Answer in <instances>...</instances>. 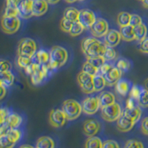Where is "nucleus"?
Here are the masks:
<instances>
[{"instance_id": "1", "label": "nucleus", "mask_w": 148, "mask_h": 148, "mask_svg": "<svg viewBox=\"0 0 148 148\" xmlns=\"http://www.w3.org/2000/svg\"><path fill=\"white\" fill-rule=\"evenodd\" d=\"M106 47L96 37H86L82 42V50L88 57L103 56Z\"/></svg>"}, {"instance_id": "2", "label": "nucleus", "mask_w": 148, "mask_h": 148, "mask_svg": "<svg viewBox=\"0 0 148 148\" xmlns=\"http://www.w3.org/2000/svg\"><path fill=\"white\" fill-rule=\"evenodd\" d=\"M50 62L48 65L51 71H56L62 67L67 62L68 53L65 48L61 46H54L50 52Z\"/></svg>"}, {"instance_id": "3", "label": "nucleus", "mask_w": 148, "mask_h": 148, "mask_svg": "<svg viewBox=\"0 0 148 148\" xmlns=\"http://www.w3.org/2000/svg\"><path fill=\"white\" fill-rule=\"evenodd\" d=\"M62 110L65 114L67 120H75L81 115L82 106L77 101L73 99H67L64 101Z\"/></svg>"}, {"instance_id": "4", "label": "nucleus", "mask_w": 148, "mask_h": 148, "mask_svg": "<svg viewBox=\"0 0 148 148\" xmlns=\"http://www.w3.org/2000/svg\"><path fill=\"white\" fill-rule=\"evenodd\" d=\"M37 46L36 42L30 38H24L18 42L17 53L18 56L30 58L36 53Z\"/></svg>"}, {"instance_id": "5", "label": "nucleus", "mask_w": 148, "mask_h": 148, "mask_svg": "<svg viewBox=\"0 0 148 148\" xmlns=\"http://www.w3.org/2000/svg\"><path fill=\"white\" fill-rule=\"evenodd\" d=\"M121 109L118 103H113L110 105L102 107L101 109V117L104 120L108 122H113L117 121L119 118L121 116Z\"/></svg>"}, {"instance_id": "6", "label": "nucleus", "mask_w": 148, "mask_h": 148, "mask_svg": "<svg viewBox=\"0 0 148 148\" xmlns=\"http://www.w3.org/2000/svg\"><path fill=\"white\" fill-rule=\"evenodd\" d=\"M2 28L5 34H14L18 30L21 25L18 16H2Z\"/></svg>"}, {"instance_id": "7", "label": "nucleus", "mask_w": 148, "mask_h": 148, "mask_svg": "<svg viewBox=\"0 0 148 148\" xmlns=\"http://www.w3.org/2000/svg\"><path fill=\"white\" fill-rule=\"evenodd\" d=\"M77 82L79 83L80 88L83 92L86 94H91L94 90L93 87V81H92V76L88 73L81 71L79 73L77 76Z\"/></svg>"}, {"instance_id": "8", "label": "nucleus", "mask_w": 148, "mask_h": 148, "mask_svg": "<svg viewBox=\"0 0 148 148\" xmlns=\"http://www.w3.org/2000/svg\"><path fill=\"white\" fill-rule=\"evenodd\" d=\"M82 110L88 115H93L99 110L100 104L99 96H89L84 99L82 104Z\"/></svg>"}, {"instance_id": "9", "label": "nucleus", "mask_w": 148, "mask_h": 148, "mask_svg": "<svg viewBox=\"0 0 148 148\" xmlns=\"http://www.w3.org/2000/svg\"><path fill=\"white\" fill-rule=\"evenodd\" d=\"M90 30L93 36L101 38V37L104 36L109 31V25L105 19L102 18H99L91 26Z\"/></svg>"}, {"instance_id": "10", "label": "nucleus", "mask_w": 148, "mask_h": 148, "mask_svg": "<svg viewBox=\"0 0 148 148\" xmlns=\"http://www.w3.org/2000/svg\"><path fill=\"white\" fill-rule=\"evenodd\" d=\"M67 120V117L62 110L54 109L50 112L49 122L53 127L59 128L62 127L65 124Z\"/></svg>"}, {"instance_id": "11", "label": "nucleus", "mask_w": 148, "mask_h": 148, "mask_svg": "<svg viewBox=\"0 0 148 148\" xmlns=\"http://www.w3.org/2000/svg\"><path fill=\"white\" fill-rule=\"evenodd\" d=\"M96 19L97 18H96V14L92 10L87 8L79 10L78 21L84 26L85 29L90 28V27L94 24Z\"/></svg>"}, {"instance_id": "12", "label": "nucleus", "mask_w": 148, "mask_h": 148, "mask_svg": "<svg viewBox=\"0 0 148 148\" xmlns=\"http://www.w3.org/2000/svg\"><path fill=\"white\" fill-rule=\"evenodd\" d=\"M33 0H22L18 6V16L27 19L34 16L33 14Z\"/></svg>"}, {"instance_id": "13", "label": "nucleus", "mask_w": 148, "mask_h": 148, "mask_svg": "<svg viewBox=\"0 0 148 148\" xmlns=\"http://www.w3.org/2000/svg\"><path fill=\"white\" fill-rule=\"evenodd\" d=\"M122 72L118 67H113L109 71L104 75V77L106 81L107 85L113 86L116 84L121 79Z\"/></svg>"}, {"instance_id": "14", "label": "nucleus", "mask_w": 148, "mask_h": 148, "mask_svg": "<svg viewBox=\"0 0 148 148\" xmlns=\"http://www.w3.org/2000/svg\"><path fill=\"white\" fill-rule=\"evenodd\" d=\"M121 36L120 31L116 30H109L108 34L104 36V44L110 47H116L120 43Z\"/></svg>"}, {"instance_id": "15", "label": "nucleus", "mask_w": 148, "mask_h": 148, "mask_svg": "<svg viewBox=\"0 0 148 148\" xmlns=\"http://www.w3.org/2000/svg\"><path fill=\"white\" fill-rule=\"evenodd\" d=\"M100 129V124L97 120L89 119L84 121L83 125V132L87 136H95Z\"/></svg>"}, {"instance_id": "16", "label": "nucleus", "mask_w": 148, "mask_h": 148, "mask_svg": "<svg viewBox=\"0 0 148 148\" xmlns=\"http://www.w3.org/2000/svg\"><path fill=\"white\" fill-rule=\"evenodd\" d=\"M48 2L46 0H33V14L34 16H41L48 10Z\"/></svg>"}, {"instance_id": "17", "label": "nucleus", "mask_w": 148, "mask_h": 148, "mask_svg": "<svg viewBox=\"0 0 148 148\" xmlns=\"http://www.w3.org/2000/svg\"><path fill=\"white\" fill-rule=\"evenodd\" d=\"M136 123L121 113V116L117 119V128L121 132H128L133 127Z\"/></svg>"}, {"instance_id": "18", "label": "nucleus", "mask_w": 148, "mask_h": 148, "mask_svg": "<svg viewBox=\"0 0 148 148\" xmlns=\"http://www.w3.org/2000/svg\"><path fill=\"white\" fill-rule=\"evenodd\" d=\"M132 83L129 80L125 79H121L116 84V90L117 93L122 96H126L130 92L132 88Z\"/></svg>"}, {"instance_id": "19", "label": "nucleus", "mask_w": 148, "mask_h": 148, "mask_svg": "<svg viewBox=\"0 0 148 148\" xmlns=\"http://www.w3.org/2000/svg\"><path fill=\"white\" fill-rule=\"evenodd\" d=\"M30 78H31V82L34 85H38L41 84L43 80L46 79L44 73L41 68L40 64H34V71H33L32 74L30 75Z\"/></svg>"}, {"instance_id": "20", "label": "nucleus", "mask_w": 148, "mask_h": 148, "mask_svg": "<svg viewBox=\"0 0 148 148\" xmlns=\"http://www.w3.org/2000/svg\"><path fill=\"white\" fill-rule=\"evenodd\" d=\"M122 114H124L127 117L133 120L135 123H136L141 119V110L140 108V106H137L132 108H125V109L122 112Z\"/></svg>"}, {"instance_id": "21", "label": "nucleus", "mask_w": 148, "mask_h": 148, "mask_svg": "<svg viewBox=\"0 0 148 148\" xmlns=\"http://www.w3.org/2000/svg\"><path fill=\"white\" fill-rule=\"evenodd\" d=\"M120 34L121 36V39L126 42H131V41L136 40L134 34V30L133 27L131 25L124 26V27H120Z\"/></svg>"}, {"instance_id": "22", "label": "nucleus", "mask_w": 148, "mask_h": 148, "mask_svg": "<svg viewBox=\"0 0 148 148\" xmlns=\"http://www.w3.org/2000/svg\"><path fill=\"white\" fill-rule=\"evenodd\" d=\"M99 99L101 108L113 104L116 101L114 95L109 91H104L101 92V94L99 96Z\"/></svg>"}, {"instance_id": "23", "label": "nucleus", "mask_w": 148, "mask_h": 148, "mask_svg": "<svg viewBox=\"0 0 148 148\" xmlns=\"http://www.w3.org/2000/svg\"><path fill=\"white\" fill-rule=\"evenodd\" d=\"M14 82V75L11 71H5L0 73V83L5 88L10 87Z\"/></svg>"}, {"instance_id": "24", "label": "nucleus", "mask_w": 148, "mask_h": 148, "mask_svg": "<svg viewBox=\"0 0 148 148\" xmlns=\"http://www.w3.org/2000/svg\"><path fill=\"white\" fill-rule=\"evenodd\" d=\"M22 116L15 113H11L9 114L5 123L8 124L11 128H18L22 123Z\"/></svg>"}, {"instance_id": "25", "label": "nucleus", "mask_w": 148, "mask_h": 148, "mask_svg": "<svg viewBox=\"0 0 148 148\" xmlns=\"http://www.w3.org/2000/svg\"><path fill=\"white\" fill-rule=\"evenodd\" d=\"M92 81H93V87H94L95 92H100L107 85L104 76L99 73L96 75L92 76Z\"/></svg>"}, {"instance_id": "26", "label": "nucleus", "mask_w": 148, "mask_h": 148, "mask_svg": "<svg viewBox=\"0 0 148 148\" xmlns=\"http://www.w3.org/2000/svg\"><path fill=\"white\" fill-rule=\"evenodd\" d=\"M134 30V34L136 40L141 42L143 39H145L147 37V28L146 25L145 24L141 23L138 25L136 26L133 27Z\"/></svg>"}, {"instance_id": "27", "label": "nucleus", "mask_w": 148, "mask_h": 148, "mask_svg": "<svg viewBox=\"0 0 148 148\" xmlns=\"http://www.w3.org/2000/svg\"><path fill=\"white\" fill-rule=\"evenodd\" d=\"M37 148H52L55 147L53 140L48 136H42L36 141Z\"/></svg>"}, {"instance_id": "28", "label": "nucleus", "mask_w": 148, "mask_h": 148, "mask_svg": "<svg viewBox=\"0 0 148 148\" xmlns=\"http://www.w3.org/2000/svg\"><path fill=\"white\" fill-rule=\"evenodd\" d=\"M79 10L75 8L69 7L64 10V17H65L67 19H70L72 22H76L79 19Z\"/></svg>"}, {"instance_id": "29", "label": "nucleus", "mask_w": 148, "mask_h": 148, "mask_svg": "<svg viewBox=\"0 0 148 148\" xmlns=\"http://www.w3.org/2000/svg\"><path fill=\"white\" fill-rule=\"evenodd\" d=\"M103 142L101 141V138H99L97 136H92L89 137L87 139L85 142L84 147L86 148H96V147H99L102 148Z\"/></svg>"}, {"instance_id": "30", "label": "nucleus", "mask_w": 148, "mask_h": 148, "mask_svg": "<svg viewBox=\"0 0 148 148\" xmlns=\"http://www.w3.org/2000/svg\"><path fill=\"white\" fill-rule=\"evenodd\" d=\"M16 143L12 139L8 134L0 136V146L2 148H11Z\"/></svg>"}, {"instance_id": "31", "label": "nucleus", "mask_w": 148, "mask_h": 148, "mask_svg": "<svg viewBox=\"0 0 148 148\" xmlns=\"http://www.w3.org/2000/svg\"><path fill=\"white\" fill-rule=\"evenodd\" d=\"M131 15L127 12H121L117 17V22L120 27H124L130 25Z\"/></svg>"}, {"instance_id": "32", "label": "nucleus", "mask_w": 148, "mask_h": 148, "mask_svg": "<svg viewBox=\"0 0 148 148\" xmlns=\"http://www.w3.org/2000/svg\"><path fill=\"white\" fill-rule=\"evenodd\" d=\"M84 29L85 28H84V26L79 21H76V22H74L73 23L72 27H71L69 34L72 36H79L80 34H82Z\"/></svg>"}, {"instance_id": "33", "label": "nucleus", "mask_w": 148, "mask_h": 148, "mask_svg": "<svg viewBox=\"0 0 148 148\" xmlns=\"http://www.w3.org/2000/svg\"><path fill=\"white\" fill-rule=\"evenodd\" d=\"M88 61L90 63L99 69L100 67L106 62V60L103 56H90L88 57Z\"/></svg>"}, {"instance_id": "34", "label": "nucleus", "mask_w": 148, "mask_h": 148, "mask_svg": "<svg viewBox=\"0 0 148 148\" xmlns=\"http://www.w3.org/2000/svg\"><path fill=\"white\" fill-rule=\"evenodd\" d=\"M36 55L39 59V62L40 65L42 64H47L50 62V53L45 50H40L38 52H36Z\"/></svg>"}, {"instance_id": "35", "label": "nucleus", "mask_w": 148, "mask_h": 148, "mask_svg": "<svg viewBox=\"0 0 148 148\" xmlns=\"http://www.w3.org/2000/svg\"><path fill=\"white\" fill-rule=\"evenodd\" d=\"M99 69L96 67L95 66L92 65L91 63H90L88 61L85 62L83 64V67H82V71L83 72L86 73H88L91 76H95L96 74L99 73Z\"/></svg>"}, {"instance_id": "36", "label": "nucleus", "mask_w": 148, "mask_h": 148, "mask_svg": "<svg viewBox=\"0 0 148 148\" xmlns=\"http://www.w3.org/2000/svg\"><path fill=\"white\" fill-rule=\"evenodd\" d=\"M116 67H118L121 72H127L131 67V63L127 59H120L117 61Z\"/></svg>"}, {"instance_id": "37", "label": "nucleus", "mask_w": 148, "mask_h": 148, "mask_svg": "<svg viewBox=\"0 0 148 148\" xmlns=\"http://www.w3.org/2000/svg\"><path fill=\"white\" fill-rule=\"evenodd\" d=\"M73 23V22L71 21L70 19H67L65 17H63L61 19L60 24H59L61 30L64 31V32L70 33L71 27H72Z\"/></svg>"}, {"instance_id": "38", "label": "nucleus", "mask_w": 148, "mask_h": 148, "mask_svg": "<svg viewBox=\"0 0 148 148\" xmlns=\"http://www.w3.org/2000/svg\"><path fill=\"white\" fill-rule=\"evenodd\" d=\"M103 56H104V58L106 61L114 60L116 58V52L113 49V47L107 45L105 51H104V54H103Z\"/></svg>"}, {"instance_id": "39", "label": "nucleus", "mask_w": 148, "mask_h": 148, "mask_svg": "<svg viewBox=\"0 0 148 148\" xmlns=\"http://www.w3.org/2000/svg\"><path fill=\"white\" fill-rule=\"evenodd\" d=\"M138 104L142 108H148V91L144 89L138 99Z\"/></svg>"}, {"instance_id": "40", "label": "nucleus", "mask_w": 148, "mask_h": 148, "mask_svg": "<svg viewBox=\"0 0 148 148\" xmlns=\"http://www.w3.org/2000/svg\"><path fill=\"white\" fill-rule=\"evenodd\" d=\"M144 88L142 87L139 85H133L132 87L131 90H130V92L129 95L130 97H133L136 99L138 100V97L141 95V92L143 91Z\"/></svg>"}, {"instance_id": "41", "label": "nucleus", "mask_w": 148, "mask_h": 148, "mask_svg": "<svg viewBox=\"0 0 148 148\" xmlns=\"http://www.w3.org/2000/svg\"><path fill=\"white\" fill-rule=\"evenodd\" d=\"M8 134L9 135V136L12 138V139L17 142L19 141L22 136V133L20 130H18V128H12L10 131L8 132Z\"/></svg>"}, {"instance_id": "42", "label": "nucleus", "mask_w": 148, "mask_h": 148, "mask_svg": "<svg viewBox=\"0 0 148 148\" xmlns=\"http://www.w3.org/2000/svg\"><path fill=\"white\" fill-rule=\"evenodd\" d=\"M17 62H18V65L22 68H25L27 66L30 65L32 62H31V59L30 58L25 57V56H18V59H17Z\"/></svg>"}, {"instance_id": "43", "label": "nucleus", "mask_w": 148, "mask_h": 148, "mask_svg": "<svg viewBox=\"0 0 148 148\" xmlns=\"http://www.w3.org/2000/svg\"><path fill=\"white\" fill-rule=\"evenodd\" d=\"M3 16H18V8L6 6Z\"/></svg>"}, {"instance_id": "44", "label": "nucleus", "mask_w": 148, "mask_h": 148, "mask_svg": "<svg viewBox=\"0 0 148 148\" xmlns=\"http://www.w3.org/2000/svg\"><path fill=\"white\" fill-rule=\"evenodd\" d=\"M125 148H142L144 145L136 140H128L125 145Z\"/></svg>"}, {"instance_id": "45", "label": "nucleus", "mask_w": 148, "mask_h": 148, "mask_svg": "<svg viewBox=\"0 0 148 148\" xmlns=\"http://www.w3.org/2000/svg\"><path fill=\"white\" fill-rule=\"evenodd\" d=\"M141 23H142V19L140 16L137 15V14H132L130 16V25L134 27Z\"/></svg>"}, {"instance_id": "46", "label": "nucleus", "mask_w": 148, "mask_h": 148, "mask_svg": "<svg viewBox=\"0 0 148 148\" xmlns=\"http://www.w3.org/2000/svg\"><path fill=\"white\" fill-rule=\"evenodd\" d=\"M12 65L10 62L7 60H2L0 62V72L11 71Z\"/></svg>"}, {"instance_id": "47", "label": "nucleus", "mask_w": 148, "mask_h": 148, "mask_svg": "<svg viewBox=\"0 0 148 148\" xmlns=\"http://www.w3.org/2000/svg\"><path fill=\"white\" fill-rule=\"evenodd\" d=\"M10 113V110L8 109L7 108H2L0 110V115H1V119H0V122L1 125L5 122L7 118L8 117L9 114Z\"/></svg>"}, {"instance_id": "48", "label": "nucleus", "mask_w": 148, "mask_h": 148, "mask_svg": "<svg viewBox=\"0 0 148 148\" xmlns=\"http://www.w3.org/2000/svg\"><path fill=\"white\" fill-rule=\"evenodd\" d=\"M139 50L141 52L148 54V37L140 42Z\"/></svg>"}, {"instance_id": "49", "label": "nucleus", "mask_w": 148, "mask_h": 148, "mask_svg": "<svg viewBox=\"0 0 148 148\" xmlns=\"http://www.w3.org/2000/svg\"><path fill=\"white\" fill-rule=\"evenodd\" d=\"M139 106V104H138V100L134 99L133 97H130L126 101V108H135V107Z\"/></svg>"}, {"instance_id": "50", "label": "nucleus", "mask_w": 148, "mask_h": 148, "mask_svg": "<svg viewBox=\"0 0 148 148\" xmlns=\"http://www.w3.org/2000/svg\"><path fill=\"white\" fill-rule=\"evenodd\" d=\"M110 147H119V145L117 141L113 140H107L103 142L102 148H110Z\"/></svg>"}, {"instance_id": "51", "label": "nucleus", "mask_w": 148, "mask_h": 148, "mask_svg": "<svg viewBox=\"0 0 148 148\" xmlns=\"http://www.w3.org/2000/svg\"><path fill=\"white\" fill-rule=\"evenodd\" d=\"M141 130L143 134L148 136V117H145L141 121Z\"/></svg>"}, {"instance_id": "52", "label": "nucleus", "mask_w": 148, "mask_h": 148, "mask_svg": "<svg viewBox=\"0 0 148 148\" xmlns=\"http://www.w3.org/2000/svg\"><path fill=\"white\" fill-rule=\"evenodd\" d=\"M113 67V66L111 64H110V63L105 62L99 68V73L101 74V75H103V76H104V74L106 73L108 71H109Z\"/></svg>"}, {"instance_id": "53", "label": "nucleus", "mask_w": 148, "mask_h": 148, "mask_svg": "<svg viewBox=\"0 0 148 148\" xmlns=\"http://www.w3.org/2000/svg\"><path fill=\"white\" fill-rule=\"evenodd\" d=\"M11 129L12 128L10 127L8 124H6V123H3V124L1 125V128H0V136L5 135V134H8V132L10 131Z\"/></svg>"}, {"instance_id": "54", "label": "nucleus", "mask_w": 148, "mask_h": 148, "mask_svg": "<svg viewBox=\"0 0 148 148\" xmlns=\"http://www.w3.org/2000/svg\"><path fill=\"white\" fill-rule=\"evenodd\" d=\"M20 2L21 0H6V6L18 8Z\"/></svg>"}, {"instance_id": "55", "label": "nucleus", "mask_w": 148, "mask_h": 148, "mask_svg": "<svg viewBox=\"0 0 148 148\" xmlns=\"http://www.w3.org/2000/svg\"><path fill=\"white\" fill-rule=\"evenodd\" d=\"M1 96H0V99H2L4 98V96L6 95V92H7V90H6V88L5 87H4V86L1 85Z\"/></svg>"}, {"instance_id": "56", "label": "nucleus", "mask_w": 148, "mask_h": 148, "mask_svg": "<svg viewBox=\"0 0 148 148\" xmlns=\"http://www.w3.org/2000/svg\"><path fill=\"white\" fill-rule=\"evenodd\" d=\"M49 4H51V5H54V4H56L60 1V0H46Z\"/></svg>"}, {"instance_id": "57", "label": "nucleus", "mask_w": 148, "mask_h": 148, "mask_svg": "<svg viewBox=\"0 0 148 148\" xmlns=\"http://www.w3.org/2000/svg\"><path fill=\"white\" fill-rule=\"evenodd\" d=\"M142 5H143L144 8L148 9V0H142Z\"/></svg>"}, {"instance_id": "58", "label": "nucleus", "mask_w": 148, "mask_h": 148, "mask_svg": "<svg viewBox=\"0 0 148 148\" xmlns=\"http://www.w3.org/2000/svg\"><path fill=\"white\" fill-rule=\"evenodd\" d=\"M144 85H145V88L148 91V78L147 79H145V82H144Z\"/></svg>"}, {"instance_id": "59", "label": "nucleus", "mask_w": 148, "mask_h": 148, "mask_svg": "<svg viewBox=\"0 0 148 148\" xmlns=\"http://www.w3.org/2000/svg\"><path fill=\"white\" fill-rule=\"evenodd\" d=\"M76 1H78V0H65V2H67V3H73Z\"/></svg>"}, {"instance_id": "60", "label": "nucleus", "mask_w": 148, "mask_h": 148, "mask_svg": "<svg viewBox=\"0 0 148 148\" xmlns=\"http://www.w3.org/2000/svg\"><path fill=\"white\" fill-rule=\"evenodd\" d=\"M20 147L21 148H22V147H29V148H33L34 147L33 146H31V145H22V146H20Z\"/></svg>"}, {"instance_id": "61", "label": "nucleus", "mask_w": 148, "mask_h": 148, "mask_svg": "<svg viewBox=\"0 0 148 148\" xmlns=\"http://www.w3.org/2000/svg\"><path fill=\"white\" fill-rule=\"evenodd\" d=\"M79 1H84V0H79Z\"/></svg>"}, {"instance_id": "62", "label": "nucleus", "mask_w": 148, "mask_h": 148, "mask_svg": "<svg viewBox=\"0 0 148 148\" xmlns=\"http://www.w3.org/2000/svg\"><path fill=\"white\" fill-rule=\"evenodd\" d=\"M139 1H142V0H139Z\"/></svg>"}, {"instance_id": "63", "label": "nucleus", "mask_w": 148, "mask_h": 148, "mask_svg": "<svg viewBox=\"0 0 148 148\" xmlns=\"http://www.w3.org/2000/svg\"><path fill=\"white\" fill-rule=\"evenodd\" d=\"M21 1H22V0H21Z\"/></svg>"}]
</instances>
